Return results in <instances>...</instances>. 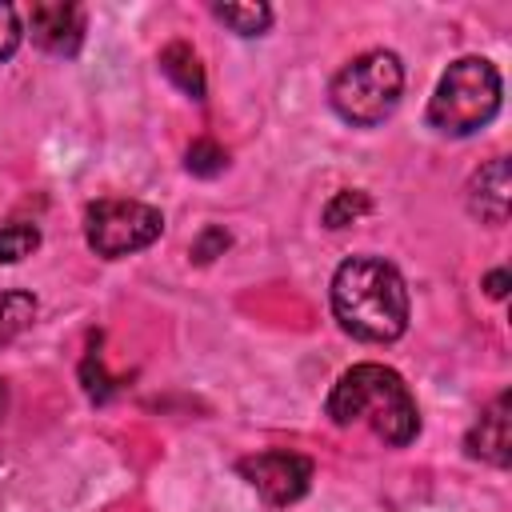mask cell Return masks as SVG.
<instances>
[{"mask_svg": "<svg viewBox=\"0 0 512 512\" xmlns=\"http://www.w3.org/2000/svg\"><path fill=\"white\" fill-rule=\"evenodd\" d=\"M332 312L348 336L388 344L408 328L404 276L380 256H348L332 276Z\"/></svg>", "mask_w": 512, "mask_h": 512, "instance_id": "6da1fadb", "label": "cell"}, {"mask_svg": "<svg viewBox=\"0 0 512 512\" xmlns=\"http://www.w3.org/2000/svg\"><path fill=\"white\" fill-rule=\"evenodd\" d=\"M324 412L340 428L368 424L392 448L412 444L420 432V412H416V400H412L404 376L384 364H352L332 384Z\"/></svg>", "mask_w": 512, "mask_h": 512, "instance_id": "7a4b0ae2", "label": "cell"}, {"mask_svg": "<svg viewBox=\"0 0 512 512\" xmlns=\"http://www.w3.org/2000/svg\"><path fill=\"white\" fill-rule=\"evenodd\" d=\"M500 112V72L484 56H460L428 100V124L444 136H472Z\"/></svg>", "mask_w": 512, "mask_h": 512, "instance_id": "3957f363", "label": "cell"}, {"mask_svg": "<svg viewBox=\"0 0 512 512\" xmlns=\"http://www.w3.org/2000/svg\"><path fill=\"white\" fill-rule=\"evenodd\" d=\"M404 92V64L396 52L372 48L356 60H348L328 88V100L336 108L340 120L356 124V128H372L380 120L392 116V108L400 104Z\"/></svg>", "mask_w": 512, "mask_h": 512, "instance_id": "277c9868", "label": "cell"}, {"mask_svg": "<svg viewBox=\"0 0 512 512\" xmlns=\"http://www.w3.org/2000/svg\"><path fill=\"white\" fill-rule=\"evenodd\" d=\"M160 232H164V216L144 200L112 196L84 208V240L96 256H108V260L148 248L152 240H160Z\"/></svg>", "mask_w": 512, "mask_h": 512, "instance_id": "5b68a950", "label": "cell"}, {"mask_svg": "<svg viewBox=\"0 0 512 512\" xmlns=\"http://www.w3.org/2000/svg\"><path fill=\"white\" fill-rule=\"evenodd\" d=\"M236 468L272 508L296 504L312 484V460L300 452H288V448H268V452L244 456Z\"/></svg>", "mask_w": 512, "mask_h": 512, "instance_id": "8992f818", "label": "cell"}, {"mask_svg": "<svg viewBox=\"0 0 512 512\" xmlns=\"http://www.w3.org/2000/svg\"><path fill=\"white\" fill-rule=\"evenodd\" d=\"M32 40L52 56H76L84 40V8L64 0H40L28 12Z\"/></svg>", "mask_w": 512, "mask_h": 512, "instance_id": "52a82bcc", "label": "cell"}, {"mask_svg": "<svg viewBox=\"0 0 512 512\" xmlns=\"http://www.w3.org/2000/svg\"><path fill=\"white\" fill-rule=\"evenodd\" d=\"M508 404H512V396H508V392H500V396L480 412V420H476V424H472V432H468V456L488 460V464H496V468H508V460H512Z\"/></svg>", "mask_w": 512, "mask_h": 512, "instance_id": "ba28073f", "label": "cell"}, {"mask_svg": "<svg viewBox=\"0 0 512 512\" xmlns=\"http://www.w3.org/2000/svg\"><path fill=\"white\" fill-rule=\"evenodd\" d=\"M512 204V180H508V160L492 156L472 180H468V212L480 216L484 224H504Z\"/></svg>", "mask_w": 512, "mask_h": 512, "instance_id": "9c48e42d", "label": "cell"}, {"mask_svg": "<svg viewBox=\"0 0 512 512\" xmlns=\"http://www.w3.org/2000/svg\"><path fill=\"white\" fill-rule=\"evenodd\" d=\"M160 72H164L180 92H188L192 100H204V68H200V56L192 52V44H184V40L164 44V52H160Z\"/></svg>", "mask_w": 512, "mask_h": 512, "instance_id": "30bf717a", "label": "cell"}, {"mask_svg": "<svg viewBox=\"0 0 512 512\" xmlns=\"http://www.w3.org/2000/svg\"><path fill=\"white\" fill-rule=\"evenodd\" d=\"M212 16L224 20L240 36H260L272 24V8L268 4H212Z\"/></svg>", "mask_w": 512, "mask_h": 512, "instance_id": "8fae6325", "label": "cell"}, {"mask_svg": "<svg viewBox=\"0 0 512 512\" xmlns=\"http://www.w3.org/2000/svg\"><path fill=\"white\" fill-rule=\"evenodd\" d=\"M36 320V296L28 292H0V344L20 336Z\"/></svg>", "mask_w": 512, "mask_h": 512, "instance_id": "7c38bea8", "label": "cell"}, {"mask_svg": "<svg viewBox=\"0 0 512 512\" xmlns=\"http://www.w3.org/2000/svg\"><path fill=\"white\" fill-rule=\"evenodd\" d=\"M368 208H372L368 192H360V188H344V192H336V196L324 204V224H328V228H348V224H356Z\"/></svg>", "mask_w": 512, "mask_h": 512, "instance_id": "4fadbf2b", "label": "cell"}, {"mask_svg": "<svg viewBox=\"0 0 512 512\" xmlns=\"http://www.w3.org/2000/svg\"><path fill=\"white\" fill-rule=\"evenodd\" d=\"M36 248H40V228L36 224L16 220V224H4L0 228V260L4 264H16V260L32 256Z\"/></svg>", "mask_w": 512, "mask_h": 512, "instance_id": "5bb4252c", "label": "cell"}, {"mask_svg": "<svg viewBox=\"0 0 512 512\" xmlns=\"http://www.w3.org/2000/svg\"><path fill=\"white\" fill-rule=\"evenodd\" d=\"M184 164H188L192 176H220V172L228 168V152H224L216 140H192Z\"/></svg>", "mask_w": 512, "mask_h": 512, "instance_id": "9a60e30c", "label": "cell"}, {"mask_svg": "<svg viewBox=\"0 0 512 512\" xmlns=\"http://www.w3.org/2000/svg\"><path fill=\"white\" fill-rule=\"evenodd\" d=\"M80 380H84V392H88L96 404H104V400L116 392V380L104 372V364H100V356H96V352H88V356H84V364H80Z\"/></svg>", "mask_w": 512, "mask_h": 512, "instance_id": "2e32d148", "label": "cell"}, {"mask_svg": "<svg viewBox=\"0 0 512 512\" xmlns=\"http://www.w3.org/2000/svg\"><path fill=\"white\" fill-rule=\"evenodd\" d=\"M232 244V236L224 232V228H216V224H208L196 240H192V256L200 260V264H208V260H216V256H224V248Z\"/></svg>", "mask_w": 512, "mask_h": 512, "instance_id": "e0dca14e", "label": "cell"}, {"mask_svg": "<svg viewBox=\"0 0 512 512\" xmlns=\"http://www.w3.org/2000/svg\"><path fill=\"white\" fill-rule=\"evenodd\" d=\"M20 36H24V28H20L16 8L12 4H0V60H8L20 48Z\"/></svg>", "mask_w": 512, "mask_h": 512, "instance_id": "ac0fdd59", "label": "cell"}, {"mask_svg": "<svg viewBox=\"0 0 512 512\" xmlns=\"http://www.w3.org/2000/svg\"><path fill=\"white\" fill-rule=\"evenodd\" d=\"M484 288H488V296H496V300H500V296L508 292V272H504V268H496V272H488V280H484Z\"/></svg>", "mask_w": 512, "mask_h": 512, "instance_id": "d6986e66", "label": "cell"}, {"mask_svg": "<svg viewBox=\"0 0 512 512\" xmlns=\"http://www.w3.org/2000/svg\"><path fill=\"white\" fill-rule=\"evenodd\" d=\"M4 408H8V388H4V380H0V416H4Z\"/></svg>", "mask_w": 512, "mask_h": 512, "instance_id": "ffe728a7", "label": "cell"}]
</instances>
